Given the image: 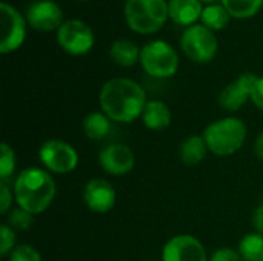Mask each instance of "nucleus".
Wrapping results in <instances>:
<instances>
[{
  "label": "nucleus",
  "mask_w": 263,
  "mask_h": 261,
  "mask_svg": "<svg viewBox=\"0 0 263 261\" xmlns=\"http://www.w3.org/2000/svg\"><path fill=\"white\" fill-rule=\"evenodd\" d=\"M11 186L15 205L35 217L46 212L57 195V186L52 174L37 166L20 171L14 177Z\"/></svg>",
  "instance_id": "f03ea898"
},
{
  "label": "nucleus",
  "mask_w": 263,
  "mask_h": 261,
  "mask_svg": "<svg viewBox=\"0 0 263 261\" xmlns=\"http://www.w3.org/2000/svg\"><path fill=\"white\" fill-rule=\"evenodd\" d=\"M55 38L59 46L74 57L88 54L96 42L91 26L79 18L63 22V25L55 31Z\"/></svg>",
  "instance_id": "6e6552de"
},
{
  "label": "nucleus",
  "mask_w": 263,
  "mask_h": 261,
  "mask_svg": "<svg viewBox=\"0 0 263 261\" xmlns=\"http://www.w3.org/2000/svg\"><path fill=\"white\" fill-rule=\"evenodd\" d=\"M0 52L9 54L17 51L26 38V25L23 15L12 5L2 2L0 3Z\"/></svg>",
  "instance_id": "1a4fd4ad"
},
{
  "label": "nucleus",
  "mask_w": 263,
  "mask_h": 261,
  "mask_svg": "<svg viewBox=\"0 0 263 261\" xmlns=\"http://www.w3.org/2000/svg\"><path fill=\"white\" fill-rule=\"evenodd\" d=\"M180 48L191 62L205 65L216 57L219 51V42L214 31L205 25H193L182 34Z\"/></svg>",
  "instance_id": "0eeeda50"
},
{
  "label": "nucleus",
  "mask_w": 263,
  "mask_h": 261,
  "mask_svg": "<svg viewBox=\"0 0 263 261\" xmlns=\"http://www.w3.org/2000/svg\"><path fill=\"white\" fill-rule=\"evenodd\" d=\"M202 2L200 0H170L168 12L170 18L182 26H193L202 17Z\"/></svg>",
  "instance_id": "dca6fc26"
},
{
  "label": "nucleus",
  "mask_w": 263,
  "mask_h": 261,
  "mask_svg": "<svg viewBox=\"0 0 263 261\" xmlns=\"http://www.w3.org/2000/svg\"><path fill=\"white\" fill-rule=\"evenodd\" d=\"M160 261H210V257L197 237L177 234L163 245Z\"/></svg>",
  "instance_id": "9d476101"
},
{
  "label": "nucleus",
  "mask_w": 263,
  "mask_h": 261,
  "mask_svg": "<svg viewBox=\"0 0 263 261\" xmlns=\"http://www.w3.org/2000/svg\"><path fill=\"white\" fill-rule=\"evenodd\" d=\"M210 261H243V258L240 257L237 249L233 248H219L216 249L211 255H210Z\"/></svg>",
  "instance_id": "cd10ccee"
},
{
  "label": "nucleus",
  "mask_w": 263,
  "mask_h": 261,
  "mask_svg": "<svg viewBox=\"0 0 263 261\" xmlns=\"http://www.w3.org/2000/svg\"><path fill=\"white\" fill-rule=\"evenodd\" d=\"M251 103L263 111V77H257L253 89H251Z\"/></svg>",
  "instance_id": "c85d7f7f"
},
{
  "label": "nucleus",
  "mask_w": 263,
  "mask_h": 261,
  "mask_svg": "<svg viewBox=\"0 0 263 261\" xmlns=\"http://www.w3.org/2000/svg\"><path fill=\"white\" fill-rule=\"evenodd\" d=\"M15 246V231L6 223H3L0 226V257L8 258V255L12 252Z\"/></svg>",
  "instance_id": "a878e982"
},
{
  "label": "nucleus",
  "mask_w": 263,
  "mask_h": 261,
  "mask_svg": "<svg viewBox=\"0 0 263 261\" xmlns=\"http://www.w3.org/2000/svg\"><path fill=\"white\" fill-rule=\"evenodd\" d=\"M148 103L146 92L140 83L128 77L106 80L99 92L100 111L114 123L129 125L142 117Z\"/></svg>",
  "instance_id": "f257e3e1"
},
{
  "label": "nucleus",
  "mask_w": 263,
  "mask_h": 261,
  "mask_svg": "<svg viewBox=\"0 0 263 261\" xmlns=\"http://www.w3.org/2000/svg\"><path fill=\"white\" fill-rule=\"evenodd\" d=\"M125 20L128 26L143 35L154 34L166 23L168 2L165 0H126L125 3Z\"/></svg>",
  "instance_id": "20e7f679"
},
{
  "label": "nucleus",
  "mask_w": 263,
  "mask_h": 261,
  "mask_svg": "<svg viewBox=\"0 0 263 261\" xmlns=\"http://www.w3.org/2000/svg\"><path fill=\"white\" fill-rule=\"evenodd\" d=\"M0 151H2V155H0V182L8 183L15 175L17 157H15L14 149L8 143H2Z\"/></svg>",
  "instance_id": "5701e85b"
},
{
  "label": "nucleus",
  "mask_w": 263,
  "mask_h": 261,
  "mask_svg": "<svg viewBox=\"0 0 263 261\" xmlns=\"http://www.w3.org/2000/svg\"><path fill=\"white\" fill-rule=\"evenodd\" d=\"M237 251L243 261H263V234L256 231L245 234L237 245Z\"/></svg>",
  "instance_id": "aec40b11"
},
{
  "label": "nucleus",
  "mask_w": 263,
  "mask_h": 261,
  "mask_svg": "<svg viewBox=\"0 0 263 261\" xmlns=\"http://www.w3.org/2000/svg\"><path fill=\"white\" fill-rule=\"evenodd\" d=\"M35 215L26 212L25 209L15 206L6 214V225L11 226L15 232L17 231H28L34 225Z\"/></svg>",
  "instance_id": "b1692460"
},
{
  "label": "nucleus",
  "mask_w": 263,
  "mask_h": 261,
  "mask_svg": "<svg viewBox=\"0 0 263 261\" xmlns=\"http://www.w3.org/2000/svg\"><path fill=\"white\" fill-rule=\"evenodd\" d=\"M257 80L253 72L240 74L234 82L227 85L219 94V106L228 112L240 111L248 102H251V89Z\"/></svg>",
  "instance_id": "ddd939ff"
},
{
  "label": "nucleus",
  "mask_w": 263,
  "mask_h": 261,
  "mask_svg": "<svg viewBox=\"0 0 263 261\" xmlns=\"http://www.w3.org/2000/svg\"><path fill=\"white\" fill-rule=\"evenodd\" d=\"M97 162L108 175L123 177L136 168V154L125 143H111L99 152Z\"/></svg>",
  "instance_id": "9b49d317"
},
{
  "label": "nucleus",
  "mask_w": 263,
  "mask_h": 261,
  "mask_svg": "<svg viewBox=\"0 0 263 261\" xmlns=\"http://www.w3.org/2000/svg\"><path fill=\"white\" fill-rule=\"evenodd\" d=\"M208 152H210V149L206 146V142H205L203 135H199V134L188 135L180 143V148H179L180 162L186 166L200 165L206 158Z\"/></svg>",
  "instance_id": "f3484780"
},
{
  "label": "nucleus",
  "mask_w": 263,
  "mask_h": 261,
  "mask_svg": "<svg viewBox=\"0 0 263 261\" xmlns=\"http://www.w3.org/2000/svg\"><path fill=\"white\" fill-rule=\"evenodd\" d=\"M26 22L37 31H57L63 25V11L52 0H35L26 9Z\"/></svg>",
  "instance_id": "4468645a"
},
{
  "label": "nucleus",
  "mask_w": 263,
  "mask_h": 261,
  "mask_svg": "<svg viewBox=\"0 0 263 261\" xmlns=\"http://www.w3.org/2000/svg\"><path fill=\"white\" fill-rule=\"evenodd\" d=\"M112 120L102 111H92L89 114H86L82 120V129L83 134L92 140V142H99L103 140L105 137H108L112 131Z\"/></svg>",
  "instance_id": "a211bd4d"
},
{
  "label": "nucleus",
  "mask_w": 263,
  "mask_h": 261,
  "mask_svg": "<svg viewBox=\"0 0 263 261\" xmlns=\"http://www.w3.org/2000/svg\"><path fill=\"white\" fill-rule=\"evenodd\" d=\"M140 51L142 49H139V46L133 40L117 38L109 48V57L116 65L122 68H131L137 62H140Z\"/></svg>",
  "instance_id": "6ab92c4d"
},
{
  "label": "nucleus",
  "mask_w": 263,
  "mask_h": 261,
  "mask_svg": "<svg viewBox=\"0 0 263 261\" xmlns=\"http://www.w3.org/2000/svg\"><path fill=\"white\" fill-rule=\"evenodd\" d=\"M200 2H202V3H208V5H214L217 0H200Z\"/></svg>",
  "instance_id": "2f4dec72"
},
{
  "label": "nucleus",
  "mask_w": 263,
  "mask_h": 261,
  "mask_svg": "<svg viewBox=\"0 0 263 261\" xmlns=\"http://www.w3.org/2000/svg\"><path fill=\"white\" fill-rule=\"evenodd\" d=\"M251 223H253V228L256 232L263 234V202L254 209L253 217H251Z\"/></svg>",
  "instance_id": "c756f323"
},
{
  "label": "nucleus",
  "mask_w": 263,
  "mask_h": 261,
  "mask_svg": "<svg viewBox=\"0 0 263 261\" xmlns=\"http://www.w3.org/2000/svg\"><path fill=\"white\" fill-rule=\"evenodd\" d=\"M140 65L153 78H170L179 69V54L165 40H153L140 51Z\"/></svg>",
  "instance_id": "39448f33"
},
{
  "label": "nucleus",
  "mask_w": 263,
  "mask_h": 261,
  "mask_svg": "<svg viewBox=\"0 0 263 261\" xmlns=\"http://www.w3.org/2000/svg\"><path fill=\"white\" fill-rule=\"evenodd\" d=\"M231 17L234 18H250L256 15L263 6V0H222Z\"/></svg>",
  "instance_id": "4be33fe9"
},
{
  "label": "nucleus",
  "mask_w": 263,
  "mask_h": 261,
  "mask_svg": "<svg viewBox=\"0 0 263 261\" xmlns=\"http://www.w3.org/2000/svg\"><path fill=\"white\" fill-rule=\"evenodd\" d=\"M254 154L259 160L263 162V131L257 135V138L254 142Z\"/></svg>",
  "instance_id": "7c9ffc66"
},
{
  "label": "nucleus",
  "mask_w": 263,
  "mask_h": 261,
  "mask_svg": "<svg viewBox=\"0 0 263 261\" xmlns=\"http://www.w3.org/2000/svg\"><path fill=\"white\" fill-rule=\"evenodd\" d=\"M230 12L227 11V8L220 3H214V5H208L203 8L202 11V25H205L206 28H210L211 31H220L223 28H227V25L230 23Z\"/></svg>",
  "instance_id": "412c9836"
},
{
  "label": "nucleus",
  "mask_w": 263,
  "mask_h": 261,
  "mask_svg": "<svg viewBox=\"0 0 263 261\" xmlns=\"http://www.w3.org/2000/svg\"><path fill=\"white\" fill-rule=\"evenodd\" d=\"M85 206L94 214H108L114 209L117 192L106 178H91L85 183L82 191Z\"/></svg>",
  "instance_id": "f8f14e48"
},
{
  "label": "nucleus",
  "mask_w": 263,
  "mask_h": 261,
  "mask_svg": "<svg viewBox=\"0 0 263 261\" xmlns=\"http://www.w3.org/2000/svg\"><path fill=\"white\" fill-rule=\"evenodd\" d=\"M143 126L149 131L160 132L171 126L173 123V112L170 106L162 100H148L142 117H140Z\"/></svg>",
  "instance_id": "2eb2a0df"
},
{
  "label": "nucleus",
  "mask_w": 263,
  "mask_h": 261,
  "mask_svg": "<svg viewBox=\"0 0 263 261\" xmlns=\"http://www.w3.org/2000/svg\"><path fill=\"white\" fill-rule=\"evenodd\" d=\"M39 160L49 174L66 175L77 169L80 157L77 149L60 138H49L45 140L39 148Z\"/></svg>",
  "instance_id": "423d86ee"
},
{
  "label": "nucleus",
  "mask_w": 263,
  "mask_h": 261,
  "mask_svg": "<svg viewBox=\"0 0 263 261\" xmlns=\"http://www.w3.org/2000/svg\"><path fill=\"white\" fill-rule=\"evenodd\" d=\"M202 135L213 155L231 157L243 148L248 137V128L242 118L228 115L211 122L203 129Z\"/></svg>",
  "instance_id": "7ed1b4c3"
},
{
  "label": "nucleus",
  "mask_w": 263,
  "mask_h": 261,
  "mask_svg": "<svg viewBox=\"0 0 263 261\" xmlns=\"http://www.w3.org/2000/svg\"><path fill=\"white\" fill-rule=\"evenodd\" d=\"M6 261H43L40 252L29 243L17 245L8 255Z\"/></svg>",
  "instance_id": "393cba45"
},
{
  "label": "nucleus",
  "mask_w": 263,
  "mask_h": 261,
  "mask_svg": "<svg viewBox=\"0 0 263 261\" xmlns=\"http://www.w3.org/2000/svg\"><path fill=\"white\" fill-rule=\"evenodd\" d=\"M12 202H15L12 186H9V183L2 182L0 183V214L6 215L12 209Z\"/></svg>",
  "instance_id": "bb28decb"
}]
</instances>
